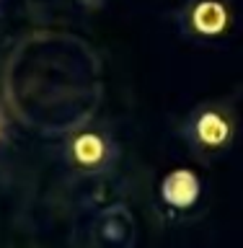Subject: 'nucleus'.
<instances>
[{
    "label": "nucleus",
    "mask_w": 243,
    "mask_h": 248,
    "mask_svg": "<svg viewBox=\"0 0 243 248\" xmlns=\"http://www.w3.org/2000/svg\"><path fill=\"white\" fill-rule=\"evenodd\" d=\"M78 3L85 5V8H101V5L106 3V0H78Z\"/></svg>",
    "instance_id": "nucleus-6"
},
{
    "label": "nucleus",
    "mask_w": 243,
    "mask_h": 248,
    "mask_svg": "<svg viewBox=\"0 0 243 248\" xmlns=\"http://www.w3.org/2000/svg\"><path fill=\"white\" fill-rule=\"evenodd\" d=\"M8 140V116H5V111L0 108V145H3Z\"/></svg>",
    "instance_id": "nucleus-5"
},
{
    "label": "nucleus",
    "mask_w": 243,
    "mask_h": 248,
    "mask_svg": "<svg viewBox=\"0 0 243 248\" xmlns=\"http://www.w3.org/2000/svg\"><path fill=\"white\" fill-rule=\"evenodd\" d=\"M202 197H205V181L194 168L178 166L163 173L158 184V199L168 212L186 215L199 207Z\"/></svg>",
    "instance_id": "nucleus-4"
},
{
    "label": "nucleus",
    "mask_w": 243,
    "mask_h": 248,
    "mask_svg": "<svg viewBox=\"0 0 243 248\" xmlns=\"http://www.w3.org/2000/svg\"><path fill=\"white\" fill-rule=\"evenodd\" d=\"M65 166L78 176H106L116 168L122 147L104 124H83L62 140Z\"/></svg>",
    "instance_id": "nucleus-2"
},
{
    "label": "nucleus",
    "mask_w": 243,
    "mask_h": 248,
    "mask_svg": "<svg viewBox=\"0 0 243 248\" xmlns=\"http://www.w3.org/2000/svg\"><path fill=\"white\" fill-rule=\"evenodd\" d=\"M0 8H3V0H0Z\"/></svg>",
    "instance_id": "nucleus-7"
},
{
    "label": "nucleus",
    "mask_w": 243,
    "mask_h": 248,
    "mask_svg": "<svg viewBox=\"0 0 243 248\" xmlns=\"http://www.w3.org/2000/svg\"><path fill=\"white\" fill-rule=\"evenodd\" d=\"M178 31L192 42H220L233 26L228 0H184L176 11Z\"/></svg>",
    "instance_id": "nucleus-3"
},
{
    "label": "nucleus",
    "mask_w": 243,
    "mask_h": 248,
    "mask_svg": "<svg viewBox=\"0 0 243 248\" xmlns=\"http://www.w3.org/2000/svg\"><path fill=\"white\" fill-rule=\"evenodd\" d=\"M238 129L241 122L236 106L225 98H210L199 101L184 116L178 135L199 163H212L233 150L238 140Z\"/></svg>",
    "instance_id": "nucleus-1"
}]
</instances>
